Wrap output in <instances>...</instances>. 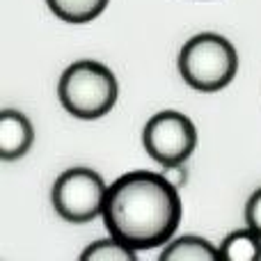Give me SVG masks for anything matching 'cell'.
<instances>
[{"label": "cell", "mask_w": 261, "mask_h": 261, "mask_svg": "<svg viewBox=\"0 0 261 261\" xmlns=\"http://www.w3.org/2000/svg\"><path fill=\"white\" fill-rule=\"evenodd\" d=\"M81 259L83 261H135L138 259V250H133L124 241L110 236V239H101L90 243L81 252Z\"/></svg>", "instance_id": "10"}, {"label": "cell", "mask_w": 261, "mask_h": 261, "mask_svg": "<svg viewBox=\"0 0 261 261\" xmlns=\"http://www.w3.org/2000/svg\"><path fill=\"white\" fill-rule=\"evenodd\" d=\"M220 257V248L199 236H181L163 248L161 261H213Z\"/></svg>", "instance_id": "7"}, {"label": "cell", "mask_w": 261, "mask_h": 261, "mask_svg": "<svg viewBox=\"0 0 261 261\" xmlns=\"http://www.w3.org/2000/svg\"><path fill=\"white\" fill-rule=\"evenodd\" d=\"M179 71L197 92H218L234 81L239 53L234 44L216 32L190 37L179 53Z\"/></svg>", "instance_id": "3"}, {"label": "cell", "mask_w": 261, "mask_h": 261, "mask_svg": "<svg viewBox=\"0 0 261 261\" xmlns=\"http://www.w3.org/2000/svg\"><path fill=\"white\" fill-rule=\"evenodd\" d=\"M50 12L64 23H90L106 9L110 0H46Z\"/></svg>", "instance_id": "9"}, {"label": "cell", "mask_w": 261, "mask_h": 261, "mask_svg": "<svg viewBox=\"0 0 261 261\" xmlns=\"http://www.w3.org/2000/svg\"><path fill=\"white\" fill-rule=\"evenodd\" d=\"M245 222L250 229H254L261 236V188L254 190L245 204Z\"/></svg>", "instance_id": "11"}, {"label": "cell", "mask_w": 261, "mask_h": 261, "mask_svg": "<svg viewBox=\"0 0 261 261\" xmlns=\"http://www.w3.org/2000/svg\"><path fill=\"white\" fill-rule=\"evenodd\" d=\"M161 174L165 176V179L170 181L172 186H176V188H181V186L186 184V179H188L184 163H174V165H163V172H161Z\"/></svg>", "instance_id": "12"}, {"label": "cell", "mask_w": 261, "mask_h": 261, "mask_svg": "<svg viewBox=\"0 0 261 261\" xmlns=\"http://www.w3.org/2000/svg\"><path fill=\"white\" fill-rule=\"evenodd\" d=\"M142 144L147 153L161 165L186 163L197 144L195 124L176 110L156 113L142 130Z\"/></svg>", "instance_id": "5"}, {"label": "cell", "mask_w": 261, "mask_h": 261, "mask_svg": "<svg viewBox=\"0 0 261 261\" xmlns=\"http://www.w3.org/2000/svg\"><path fill=\"white\" fill-rule=\"evenodd\" d=\"M35 140L30 119L18 110H3L0 113V158L3 161H16L25 156Z\"/></svg>", "instance_id": "6"}, {"label": "cell", "mask_w": 261, "mask_h": 261, "mask_svg": "<svg viewBox=\"0 0 261 261\" xmlns=\"http://www.w3.org/2000/svg\"><path fill=\"white\" fill-rule=\"evenodd\" d=\"M103 220L110 236L138 252L161 248L181 222L179 188L156 172H128L108 188Z\"/></svg>", "instance_id": "1"}, {"label": "cell", "mask_w": 261, "mask_h": 261, "mask_svg": "<svg viewBox=\"0 0 261 261\" xmlns=\"http://www.w3.org/2000/svg\"><path fill=\"white\" fill-rule=\"evenodd\" d=\"M220 257L229 261H259L261 259V236L254 229H239L225 236L220 243Z\"/></svg>", "instance_id": "8"}, {"label": "cell", "mask_w": 261, "mask_h": 261, "mask_svg": "<svg viewBox=\"0 0 261 261\" xmlns=\"http://www.w3.org/2000/svg\"><path fill=\"white\" fill-rule=\"evenodd\" d=\"M60 103L78 119H99L117 101V78L96 60H78L64 69L58 83Z\"/></svg>", "instance_id": "2"}, {"label": "cell", "mask_w": 261, "mask_h": 261, "mask_svg": "<svg viewBox=\"0 0 261 261\" xmlns=\"http://www.w3.org/2000/svg\"><path fill=\"white\" fill-rule=\"evenodd\" d=\"M108 186L101 179L99 172L90 167H71L55 179L50 199L58 216L73 225L94 220L103 216Z\"/></svg>", "instance_id": "4"}]
</instances>
